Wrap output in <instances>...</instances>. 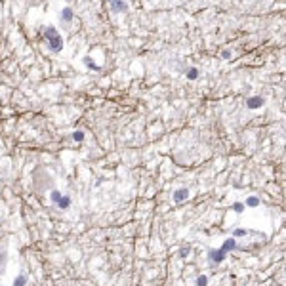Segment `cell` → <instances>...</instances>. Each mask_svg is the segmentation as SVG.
<instances>
[{"mask_svg":"<svg viewBox=\"0 0 286 286\" xmlns=\"http://www.w3.org/2000/svg\"><path fill=\"white\" fill-rule=\"evenodd\" d=\"M187 256H189V248H183L181 250V258H187Z\"/></svg>","mask_w":286,"mask_h":286,"instance_id":"18","label":"cell"},{"mask_svg":"<svg viewBox=\"0 0 286 286\" xmlns=\"http://www.w3.org/2000/svg\"><path fill=\"white\" fill-rule=\"evenodd\" d=\"M42 38H44V42L48 44V48L52 52H61L63 50V38H61V35L57 32L56 27H46V29H44Z\"/></svg>","mask_w":286,"mask_h":286,"instance_id":"1","label":"cell"},{"mask_svg":"<svg viewBox=\"0 0 286 286\" xmlns=\"http://www.w3.org/2000/svg\"><path fill=\"white\" fill-rule=\"evenodd\" d=\"M246 233H248L246 229H235V233H233V235H235V237H244Z\"/></svg>","mask_w":286,"mask_h":286,"instance_id":"15","label":"cell"},{"mask_svg":"<svg viewBox=\"0 0 286 286\" xmlns=\"http://www.w3.org/2000/svg\"><path fill=\"white\" fill-rule=\"evenodd\" d=\"M233 210H235V212H242V210H244V204H235Z\"/></svg>","mask_w":286,"mask_h":286,"instance_id":"17","label":"cell"},{"mask_svg":"<svg viewBox=\"0 0 286 286\" xmlns=\"http://www.w3.org/2000/svg\"><path fill=\"white\" fill-rule=\"evenodd\" d=\"M187 199H189V189H179L174 193V202H185Z\"/></svg>","mask_w":286,"mask_h":286,"instance_id":"3","label":"cell"},{"mask_svg":"<svg viewBox=\"0 0 286 286\" xmlns=\"http://www.w3.org/2000/svg\"><path fill=\"white\" fill-rule=\"evenodd\" d=\"M73 17H74V14H73L71 8H63V10H61V19H63V21H71Z\"/></svg>","mask_w":286,"mask_h":286,"instance_id":"8","label":"cell"},{"mask_svg":"<svg viewBox=\"0 0 286 286\" xmlns=\"http://www.w3.org/2000/svg\"><path fill=\"white\" fill-rule=\"evenodd\" d=\"M6 263H8V252L6 248H0V275L6 271Z\"/></svg>","mask_w":286,"mask_h":286,"instance_id":"7","label":"cell"},{"mask_svg":"<svg viewBox=\"0 0 286 286\" xmlns=\"http://www.w3.org/2000/svg\"><path fill=\"white\" fill-rule=\"evenodd\" d=\"M14 284H15V286H23V284H27V279H25V277H21V275H19V277L14 280Z\"/></svg>","mask_w":286,"mask_h":286,"instance_id":"12","label":"cell"},{"mask_svg":"<svg viewBox=\"0 0 286 286\" xmlns=\"http://www.w3.org/2000/svg\"><path fill=\"white\" fill-rule=\"evenodd\" d=\"M235 246H237V240H235V238H227L225 242H223V246H221V248H223L225 252H229V250H233Z\"/></svg>","mask_w":286,"mask_h":286,"instance_id":"9","label":"cell"},{"mask_svg":"<svg viewBox=\"0 0 286 286\" xmlns=\"http://www.w3.org/2000/svg\"><path fill=\"white\" fill-rule=\"evenodd\" d=\"M225 254H227V252H225L223 248H221V250H212V252H210V259H212L214 263H219V261L225 258Z\"/></svg>","mask_w":286,"mask_h":286,"instance_id":"5","label":"cell"},{"mask_svg":"<svg viewBox=\"0 0 286 286\" xmlns=\"http://www.w3.org/2000/svg\"><path fill=\"white\" fill-rule=\"evenodd\" d=\"M196 282H199V284H200V286H204V284H206V282H208V279H206V277H204V275H200V277H199V280H196Z\"/></svg>","mask_w":286,"mask_h":286,"instance_id":"16","label":"cell"},{"mask_svg":"<svg viewBox=\"0 0 286 286\" xmlns=\"http://www.w3.org/2000/svg\"><path fill=\"white\" fill-rule=\"evenodd\" d=\"M187 76H189V78H196V76H199V71H196V69H189V71H187Z\"/></svg>","mask_w":286,"mask_h":286,"instance_id":"14","label":"cell"},{"mask_svg":"<svg viewBox=\"0 0 286 286\" xmlns=\"http://www.w3.org/2000/svg\"><path fill=\"white\" fill-rule=\"evenodd\" d=\"M246 204H248V206H258V204H259V199H258V196H248V199H246Z\"/></svg>","mask_w":286,"mask_h":286,"instance_id":"11","label":"cell"},{"mask_svg":"<svg viewBox=\"0 0 286 286\" xmlns=\"http://www.w3.org/2000/svg\"><path fill=\"white\" fill-rule=\"evenodd\" d=\"M50 199H52V202H56L61 210H67V208L71 206V199H69V196H65V195H61L59 191H52L50 193Z\"/></svg>","mask_w":286,"mask_h":286,"instance_id":"2","label":"cell"},{"mask_svg":"<svg viewBox=\"0 0 286 286\" xmlns=\"http://www.w3.org/2000/svg\"><path fill=\"white\" fill-rule=\"evenodd\" d=\"M73 139H74V141H82V139H84V132H74V134H73Z\"/></svg>","mask_w":286,"mask_h":286,"instance_id":"13","label":"cell"},{"mask_svg":"<svg viewBox=\"0 0 286 286\" xmlns=\"http://www.w3.org/2000/svg\"><path fill=\"white\" fill-rule=\"evenodd\" d=\"M84 63H86V67H90L92 71H101V69L97 67V65H95V63H94V61H92L90 57H86V59H84Z\"/></svg>","mask_w":286,"mask_h":286,"instance_id":"10","label":"cell"},{"mask_svg":"<svg viewBox=\"0 0 286 286\" xmlns=\"http://www.w3.org/2000/svg\"><path fill=\"white\" fill-rule=\"evenodd\" d=\"M109 6H111V10L116 14V12H126V4L122 2V0H107Z\"/></svg>","mask_w":286,"mask_h":286,"instance_id":"4","label":"cell"},{"mask_svg":"<svg viewBox=\"0 0 286 286\" xmlns=\"http://www.w3.org/2000/svg\"><path fill=\"white\" fill-rule=\"evenodd\" d=\"M246 105H248V109H258L263 105V97H248Z\"/></svg>","mask_w":286,"mask_h":286,"instance_id":"6","label":"cell"}]
</instances>
